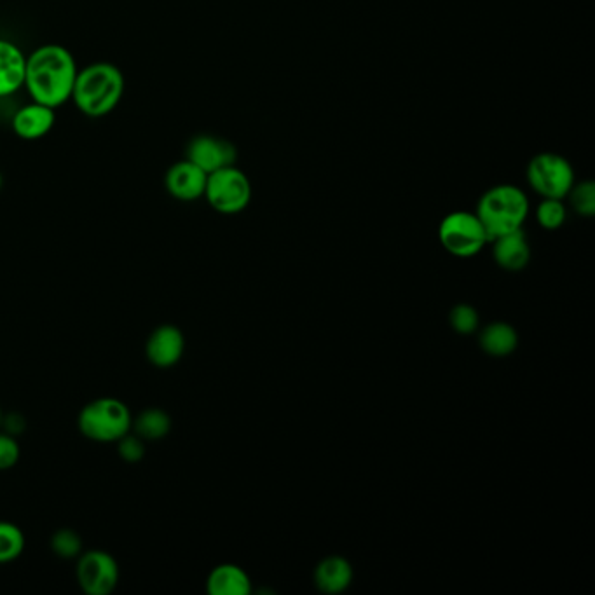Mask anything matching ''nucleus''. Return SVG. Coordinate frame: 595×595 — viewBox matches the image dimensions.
<instances>
[{"instance_id":"1","label":"nucleus","mask_w":595,"mask_h":595,"mask_svg":"<svg viewBox=\"0 0 595 595\" xmlns=\"http://www.w3.org/2000/svg\"><path fill=\"white\" fill-rule=\"evenodd\" d=\"M77 72L69 49L60 44H44L27 56L23 86L34 102L56 109L69 102Z\"/></svg>"},{"instance_id":"2","label":"nucleus","mask_w":595,"mask_h":595,"mask_svg":"<svg viewBox=\"0 0 595 595\" xmlns=\"http://www.w3.org/2000/svg\"><path fill=\"white\" fill-rule=\"evenodd\" d=\"M124 95V76L114 63H91L77 72L70 100L86 117L109 116Z\"/></svg>"},{"instance_id":"3","label":"nucleus","mask_w":595,"mask_h":595,"mask_svg":"<svg viewBox=\"0 0 595 595\" xmlns=\"http://www.w3.org/2000/svg\"><path fill=\"white\" fill-rule=\"evenodd\" d=\"M489 241L519 231L529 215V201L515 185H496L480 198L477 213Z\"/></svg>"},{"instance_id":"4","label":"nucleus","mask_w":595,"mask_h":595,"mask_svg":"<svg viewBox=\"0 0 595 595\" xmlns=\"http://www.w3.org/2000/svg\"><path fill=\"white\" fill-rule=\"evenodd\" d=\"M130 409L117 398H98L79 414V430L95 442H117L131 431Z\"/></svg>"},{"instance_id":"5","label":"nucleus","mask_w":595,"mask_h":595,"mask_svg":"<svg viewBox=\"0 0 595 595\" xmlns=\"http://www.w3.org/2000/svg\"><path fill=\"white\" fill-rule=\"evenodd\" d=\"M205 198L213 210L226 215L240 213L250 205L252 184L236 166L213 171L206 180Z\"/></svg>"},{"instance_id":"6","label":"nucleus","mask_w":595,"mask_h":595,"mask_svg":"<svg viewBox=\"0 0 595 595\" xmlns=\"http://www.w3.org/2000/svg\"><path fill=\"white\" fill-rule=\"evenodd\" d=\"M438 240L449 254L468 259L486 247L489 236L475 213L454 212L440 222Z\"/></svg>"},{"instance_id":"7","label":"nucleus","mask_w":595,"mask_h":595,"mask_svg":"<svg viewBox=\"0 0 595 595\" xmlns=\"http://www.w3.org/2000/svg\"><path fill=\"white\" fill-rule=\"evenodd\" d=\"M527 180L543 198L564 199L575 185V171L559 154L543 152L527 166Z\"/></svg>"},{"instance_id":"8","label":"nucleus","mask_w":595,"mask_h":595,"mask_svg":"<svg viewBox=\"0 0 595 595\" xmlns=\"http://www.w3.org/2000/svg\"><path fill=\"white\" fill-rule=\"evenodd\" d=\"M77 582L88 595H109L119 582L116 559L102 550H89L77 562Z\"/></svg>"},{"instance_id":"9","label":"nucleus","mask_w":595,"mask_h":595,"mask_svg":"<svg viewBox=\"0 0 595 595\" xmlns=\"http://www.w3.org/2000/svg\"><path fill=\"white\" fill-rule=\"evenodd\" d=\"M187 159L210 175L220 168L234 165L236 149L224 138L199 135L192 138L191 144L187 147Z\"/></svg>"},{"instance_id":"10","label":"nucleus","mask_w":595,"mask_h":595,"mask_svg":"<svg viewBox=\"0 0 595 595\" xmlns=\"http://www.w3.org/2000/svg\"><path fill=\"white\" fill-rule=\"evenodd\" d=\"M208 173L189 159L178 161L166 171L165 187L178 201H196L205 196Z\"/></svg>"},{"instance_id":"11","label":"nucleus","mask_w":595,"mask_h":595,"mask_svg":"<svg viewBox=\"0 0 595 595\" xmlns=\"http://www.w3.org/2000/svg\"><path fill=\"white\" fill-rule=\"evenodd\" d=\"M185 351V337L182 330L177 329L175 325H161L152 332L145 353L152 365L168 369L175 363L180 362V358Z\"/></svg>"},{"instance_id":"12","label":"nucleus","mask_w":595,"mask_h":595,"mask_svg":"<svg viewBox=\"0 0 595 595\" xmlns=\"http://www.w3.org/2000/svg\"><path fill=\"white\" fill-rule=\"evenodd\" d=\"M56 114L53 107L32 102L21 107L13 117V130L23 140H39L53 130Z\"/></svg>"},{"instance_id":"13","label":"nucleus","mask_w":595,"mask_h":595,"mask_svg":"<svg viewBox=\"0 0 595 595\" xmlns=\"http://www.w3.org/2000/svg\"><path fill=\"white\" fill-rule=\"evenodd\" d=\"M27 56L14 42L0 39V98L13 95L25 83Z\"/></svg>"},{"instance_id":"14","label":"nucleus","mask_w":595,"mask_h":595,"mask_svg":"<svg viewBox=\"0 0 595 595\" xmlns=\"http://www.w3.org/2000/svg\"><path fill=\"white\" fill-rule=\"evenodd\" d=\"M493 257L503 269L520 271L529 264L531 248L522 229L493 240Z\"/></svg>"},{"instance_id":"15","label":"nucleus","mask_w":595,"mask_h":595,"mask_svg":"<svg viewBox=\"0 0 595 595\" xmlns=\"http://www.w3.org/2000/svg\"><path fill=\"white\" fill-rule=\"evenodd\" d=\"M353 582V568L344 557L332 555L323 559L315 571V583L323 594H341Z\"/></svg>"},{"instance_id":"16","label":"nucleus","mask_w":595,"mask_h":595,"mask_svg":"<svg viewBox=\"0 0 595 595\" xmlns=\"http://www.w3.org/2000/svg\"><path fill=\"white\" fill-rule=\"evenodd\" d=\"M206 590L212 595H248L252 592V582L240 566L220 564L208 576Z\"/></svg>"},{"instance_id":"17","label":"nucleus","mask_w":595,"mask_h":595,"mask_svg":"<svg viewBox=\"0 0 595 595\" xmlns=\"http://www.w3.org/2000/svg\"><path fill=\"white\" fill-rule=\"evenodd\" d=\"M517 344H519V336L512 325H508V323H491L480 334V346L487 355L494 356V358L512 355Z\"/></svg>"},{"instance_id":"18","label":"nucleus","mask_w":595,"mask_h":595,"mask_svg":"<svg viewBox=\"0 0 595 595\" xmlns=\"http://www.w3.org/2000/svg\"><path fill=\"white\" fill-rule=\"evenodd\" d=\"M131 430L142 440H161L171 430V419L163 409H145L131 423Z\"/></svg>"},{"instance_id":"19","label":"nucleus","mask_w":595,"mask_h":595,"mask_svg":"<svg viewBox=\"0 0 595 595\" xmlns=\"http://www.w3.org/2000/svg\"><path fill=\"white\" fill-rule=\"evenodd\" d=\"M25 548V536L13 522H0V564L14 561Z\"/></svg>"},{"instance_id":"20","label":"nucleus","mask_w":595,"mask_h":595,"mask_svg":"<svg viewBox=\"0 0 595 595\" xmlns=\"http://www.w3.org/2000/svg\"><path fill=\"white\" fill-rule=\"evenodd\" d=\"M536 219L547 231L559 229L566 222V206L562 205V199L543 198L536 210Z\"/></svg>"},{"instance_id":"21","label":"nucleus","mask_w":595,"mask_h":595,"mask_svg":"<svg viewBox=\"0 0 595 595\" xmlns=\"http://www.w3.org/2000/svg\"><path fill=\"white\" fill-rule=\"evenodd\" d=\"M51 548L62 559H76L83 552V540L72 529H60L51 538Z\"/></svg>"},{"instance_id":"22","label":"nucleus","mask_w":595,"mask_h":595,"mask_svg":"<svg viewBox=\"0 0 595 595\" xmlns=\"http://www.w3.org/2000/svg\"><path fill=\"white\" fill-rule=\"evenodd\" d=\"M449 322L454 332L461 336H470L479 329V313L468 304H458L456 308H452Z\"/></svg>"},{"instance_id":"23","label":"nucleus","mask_w":595,"mask_h":595,"mask_svg":"<svg viewBox=\"0 0 595 595\" xmlns=\"http://www.w3.org/2000/svg\"><path fill=\"white\" fill-rule=\"evenodd\" d=\"M568 196H571V205L575 212L583 217H592L595 213V184L594 182H582L573 185Z\"/></svg>"},{"instance_id":"24","label":"nucleus","mask_w":595,"mask_h":595,"mask_svg":"<svg viewBox=\"0 0 595 595\" xmlns=\"http://www.w3.org/2000/svg\"><path fill=\"white\" fill-rule=\"evenodd\" d=\"M119 442V456L128 461V463H137L145 456V444L142 438L138 437L137 433H126L123 438L117 440Z\"/></svg>"},{"instance_id":"25","label":"nucleus","mask_w":595,"mask_h":595,"mask_svg":"<svg viewBox=\"0 0 595 595\" xmlns=\"http://www.w3.org/2000/svg\"><path fill=\"white\" fill-rule=\"evenodd\" d=\"M20 459V445L9 433H0V470L13 468Z\"/></svg>"},{"instance_id":"26","label":"nucleus","mask_w":595,"mask_h":595,"mask_svg":"<svg viewBox=\"0 0 595 595\" xmlns=\"http://www.w3.org/2000/svg\"><path fill=\"white\" fill-rule=\"evenodd\" d=\"M2 425L6 426V433L9 435H18L25 428V421L20 414H11L7 418H2Z\"/></svg>"},{"instance_id":"27","label":"nucleus","mask_w":595,"mask_h":595,"mask_svg":"<svg viewBox=\"0 0 595 595\" xmlns=\"http://www.w3.org/2000/svg\"><path fill=\"white\" fill-rule=\"evenodd\" d=\"M2 185H4V177H2V171H0V189H2Z\"/></svg>"},{"instance_id":"28","label":"nucleus","mask_w":595,"mask_h":595,"mask_svg":"<svg viewBox=\"0 0 595 595\" xmlns=\"http://www.w3.org/2000/svg\"><path fill=\"white\" fill-rule=\"evenodd\" d=\"M2 418H4V416H2V409H0V426H2Z\"/></svg>"}]
</instances>
